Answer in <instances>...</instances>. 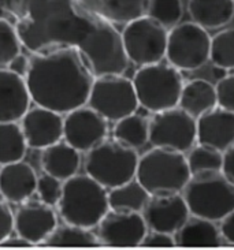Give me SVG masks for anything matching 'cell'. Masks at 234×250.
Instances as JSON below:
<instances>
[{
	"mask_svg": "<svg viewBox=\"0 0 234 250\" xmlns=\"http://www.w3.org/2000/svg\"><path fill=\"white\" fill-rule=\"evenodd\" d=\"M0 4L17 20L21 42L32 54L75 48L94 77L126 71L129 61L119 32L77 0H0Z\"/></svg>",
	"mask_w": 234,
	"mask_h": 250,
	"instance_id": "1",
	"label": "cell"
},
{
	"mask_svg": "<svg viewBox=\"0 0 234 250\" xmlns=\"http://www.w3.org/2000/svg\"><path fill=\"white\" fill-rule=\"evenodd\" d=\"M94 78L75 48L32 54L25 77L32 103L62 115L87 105Z\"/></svg>",
	"mask_w": 234,
	"mask_h": 250,
	"instance_id": "2",
	"label": "cell"
},
{
	"mask_svg": "<svg viewBox=\"0 0 234 250\" xmlns=\"http://www.w3.org/2000/svg\"><path fill=\"white\" fill-rule=\"evenodd\" d=\"M108 209V190L88 174H77L63 182L58 210L66 223L92 230Z\"/></svg>",
	"mask_w": 234,
	"mask_h": 250,
	"instance_id": "3",
	"label": "cell"
},
{
	"mask_svg": "<svg viewBox=\"0 0 234 250\" xmlns=\"http://www.w3.org/2000/svg\"><path fill=\"white\" fill-rule=\"evenodd\" d=\"M190 215L221 222L234 210V183L222 171H207L190 176L182 190Z\"/></svg>",
	"mask_w": 234,
	"mask_h": 250,
	"instance_id": "4",
	"label": "cell"
},
{
	"mask_svg": "<svg viewBox=\"0 0 234 250\" xmlns=\"http://www.w3.org/2000/svg\"><path fill=\"white\" fill-rule=\"evenodd\" d=\"M190 176L187 156L178 150L158 146L141 156L136 172V179L149 194L182 191Z\"/></svg>",
	"mask_w": 234,
	"mask_h": 250,
	"instance_id": "5",
	"label": "cell"
},
{
	"mask_svg": "<svg viewBox=\"0 0 234 250\" xmlns=\"http://www.w3.org/2000/svg\"><path fill=\"white\" fill-rule=\"evenodd\" d=\"M180 71L173 64L163 62L141 66L132 80L141 107L154 114L178 107L184 88Z\"/></svg>",
	"mask_w": 234,
	"mask_h": 250,
	"instance_id": "6",
	"label": "cell"
},
{
	"mask_svg": "<svg viewBox=\"0 0 234 250\" xmlns=\"http://www.w3.org/2000/svg\"><path fill=\"white\" fill-rule=\"evenodd\" d=\"M85 172L106 189H114L136 178L140 156L115 138L104 140L87 152Z\"/></svg>",
	"mask_w": 234,
	"mask_h": 250,
	"instance_id": "7",
	"label": "cell"
},
{
	"mask_svg": "<svg viewBox=\"0 0 234 250\" xmlns=\"http://www.w3.org/2000/svg\"><path fill=\"white\" fill-rule=\"evenodd\" d=\"M120 36L127 61L137 66L159 63L166 58L168 29L148 15L126 23Z\"/></svg>",
	"mask_w": 234,
	"mask_h": 250,
	"instance_id": "8",
	"label": "cell"
},
{
	"mask_svg": "<svg viewBox=\"0 0 234 250\" xmlns=\"http://www.w3.org/2000/svg\"><path fill=\"white\" fill-rule=\"evenodd\" d=\"M87 105L108 122H118L122 118L134 114L140 107L133 81L122 74L96 77Z\"/></svg>",
	"mask_w": 234,
	"mask_h": 250,
	"instance_id": "9",
	"label": "cell"
},
{
	"mask_svg": "<svg viewBox=\"0 0 234 250\" xmlns=\"http://www.w3.org/2000/svg\"><path fill=\"white\" fill-rule=\"evenodd\" d=\"M211 37L207 29L192 22L178 23L170 29L166 59L181 71H193L210 61Z\"/></svg>",
	"mask_w": 234,
	"mask_h": 250,
	"instance_id": "10",
	"label": "cell"
},
{
	"mask_svg": "<svg viewBox=\"0 0 234 250\" xmlns=\"http://www.w3.org/2000/svg\"><path fill=\"white\" fill-rule=\"evenodd\" d=\"M149 142L158 148L189 152L197 142L196 119L180 107L155 112L149 121Z\"/></svg>",
	"mask_w": 234,
	"mask_h": 250,
	"instance_id": "11",
	"label": "cell"
},
{
	"mask_svg": "<svg viewBox=\"0 0 234 250\" xmlns=\"http://www.w3.org/2000/svg\"><path fill=\"white\" fill-rule=\"evenodd\" d=\"M148 226L141 212L108 209L97 224L100 245L114 248H133L142 244Z\"/></svg>",
	"mask_w": 234,
	"mask_h": 250,
	"instance_id": "12",
	"label": "cell"
},
{
	"mask_svg": "<svg viewBox=\"0 0 234 250\" xmlns=\"http://www.w3.org/2000/svg\"><path fill=\"white\" fill-rule=\"evenodd\" d=\"M141 213L148 230L168 234H175L190 216L182 191H162L151 194Z\"/></svg>",
	"mask_w": 234,
	"mask_h": 250,
	"instance_id": "13",
	"label": "cell"
},
{
	"mask_svg": "<svg viewBox=\"0 0 234 250\" xmlns=\"http://www.w3.org/2000/svg\"><path fill=\"white\" fill-rule=\"evenodd\" d=\"M107 122L89 105H82L65 115L63 140L78 152H89L107 138Z\"/></svg>",
	"mask_w": 234,
	"mask_h": 250,
	"instance_id": "14",
	"label": "cell"
},
{
	"mask_svg": "<svg viewBox=\"0 0 234 250\" xmlns=\"http://www.w3.org/2000/svg\"><path fill=\"white\" fill-rule=\"evenodd\" d=\"M65 115L56 111L34 107L21 119V127L29 148L46 149L63 140Z\"/></svg>",
	"mask_w": 234,
	"mask_h": 250,
	"instance_id": "15",
	"label": "cell"
},
{
	"mask_svg": "<svg viewBox=\"0 0 234 250\" xmlns=\"http://www.w3.org/2000/svg\"><path fill=\"white\" fill-rule=\"evenodd\" d=\"M56 226L58 217L54 207L43 201L23 203L14 213V232L32 245L44 244Z\"/></svg>",
	"mask_w": 234,
	"mask_h": 250,
	"instance_id": "16",
	"label": "cell"
},
{
	"mask_svg": "<svg viewBox=\"0 0 234 250\" xmlns=\"http://www.w3.org/2000/svg\"><path fill=\"white\" fill-rule=\"evenodd\" d=\"M32 97L25 77L0 68V123L20 122L30 108Z\"/></svg>",
	"mask_w": 234,
	"mask_h": 250,
	"instance_id": "17",
	"label": "cell"
},
{
	"mask_svg": "<svg viewBox=\"0 0 234 250\" xmlns=\"http://www.w3.org/2000/svg\"><path fill=\"white\" fill-rule=\"evenodd\" d=\"M37 179L32 166L23 160L0 166V196L8 204L26 203L36 193Z\"/></svg>",
	"mask_w": 234,
	"mask_h": 250,
	"instance_id": "18",
	"label": "cell"
},
{
	"mask_svg": "<svg viewBox=\"0 0 234 250\" xmlns=\"http://www.w3.org/2000/svg\"><path fill=\"white\" fill-rule=\"evenodd\" d=\"M197 144L225 152L234 144V112L215 107L196 119Z\"/></svg>",
	"mask_w": 234,
	"mask_h": 250,
	"instance_id": "19",
	"label": "cell"
},
{
	"mask_svg": "<svg viewBox=\"0 0 234 250\" xmlns=\"http://www.w3.org/2000/svg\"><path fill=\"white\" fill-rule=\"evenodd\" d=\"M87 11L113 25H126L147 15L149 0H77Z\"/></svg>",
	"mask_w": 234,
	"mask_h": 250,
	"instance_id": "20",
	"label": "cell"
},
{
	"mask_svg": "<svg viewBox=\"0 0 234 250\" xmlns=\"http://www.w3.org/2000/svg\"><path fill=\"white\" fill-rule=\"evenodd\" d=\"M81 152L73 148L66 141H59L43 149L41 167L46 174L58 178L60 181H67L77 175L81 167Z\"/></svg>",
	"mask_w": 234,
	"mask_h": 250,
	"instance_id": "21",
	"label": "cell"
},
{
	"mask_svg": "<svg viewBox=\"0 0 234 250\" xmlns=\"http://www.w3.org/2000/svg\"><path fill=\"white\" fill-rule=\"evenodd\" d=\"M175 245L184 248H215L222 244L219 227L212 220L190 215L174 234Z\"/></svg>",
	"mask_w": 234,
	"mask_h": 250,
	"instance_id": "22",
	"label": "cell"
},
{
	"mask_svg": "<svg viewBox=\"0 0 234 250\" xmlns=\"http://www.w3.org/2000/svg\"><path fill=\"white\" fill-rule=\"evenodd\" d=\"M187 11L194 23L218 29L234 18V0H187Z\"/></svg>",
	"mask_w": 234,
	"mask_h": 250,
	"instance_id": "23",
	"label": "cell"
},
{
	"mask_svg": "<svg viewBox=\"0 0 234 250\" xmlns=\"http://www.w3.org/2000/svg\"><path fill=\"white\" fill-rule=\"evenodd\" d=\"M218 105L215 85L206 80H192L184 83L178 107L197 119Z\"/></svg>",
	"mask_w": 234,
	"mask_h": 250,
	"instance_id": "24",
	"label": "cell"
},
{
	"mask_svg": "<svg viewBox=\"0 0 234 250\" xmlns=\"http://www.w3.org/2000/svg\"><path fill=\"white\" fill-rule=\"evenodd\" d=\"M43 245L55 248H94L99 246L100 242L97 235L89 229L65 222L55 227Z\"/></svg>",
	"mask_w": 234,
	"mask_h": 250,
	"instance_id": "25",
	"label": "cell"
},
{
	"mask_svg": "<svg viewBox=\"0 0 234 250\" xmlns=\"http://www.w3.org/2000/svg\"><path fill=\"white\" fill-rule=\"evenodd\" d=\"M149 196L151 194L144 189V186L134 178L129 182L108 190L110 209L142 212Z\"/></svg>",
	"mask_w": 234,
	"mask_h": 250,
	"instance_id": "26",
	"label": "cell"
},
{
	"mask_svg": "<svg viewBox=\"0 0 234 250\" xmlns=\"http://www.w3.org/2000/svg\"><path fill=\"white\" fill-rule=\"evenodd\" d=\"M113 137L126 146L141 148L149 142V121L136 112L125 116L115 122Z\"/></svg>",
	"mask_w": 234,
	"mask_h": 250,
	"instance_id": "27",
	"label": "cell"
},
{
	"mask_svg": "<svg viewBox=\"0 0 234 250\" xmlns=\"http://www.w3.org/2000/svg\"><path fill=\"white\" fill-rule=\"evenodd\" d=\"M27 144L18 122L0 123V166L23 160Z\"/></svg>",
	"mask_w": 234,
	"mask_h": 250,
	"instance_id": "28",
	"label": "cell"
},
{
	"mask_svg": "<svg viewBox=\"0 0 234 250\" xmlns=\"http://www.w3.org/2000/svg\"><path fill=\"white\" fill-rule=\"evenodd\" d=\"M187 160L192 175L207 171H222L223 152L203 144H197L189 150Z\"/></svg>",
	"mask_w": 234,
	"mask_h": 250,
	"instance_id": "29",
	"label": "cell"
},
{
	"mask_svg": "<svg viewBox=\"0 0 234 250\" xmlns=\"http://www.w3.org/2000/svg\"><path fill=\"white\" fill-rule=\"evenodd\" d=\"M210 61L216 67L234 70V29H225L211 39Z\"/></svg>",
	"mask_w": 234,
	"mask_h": 250,
	"instance_id": "30",
	"label": "cell"
},
{
	"mask_svg": "<svg viewBox=\"0 0 234 250\" xmlns=\"http://www.w3.org/2000/svg\"><path fill=\"white\" fill-rule=\"evenodd\" d=\"M147 15L158 21L164 27L171 29L182 20V0H149Z\"/></svg>",
	"mask_w": 234,
	"mask_h": 250,
	"instance_id": "31",
	"label": "cell"
},
{
	"mask_svg": "<svg viewBox=\"0 0 234 250\" xmlns=\"http://www.w3.org/2000/svg\"><path fill=\"white\" fill-rule=\"evenodd\" d=\"M20 34L17 27L6 18H0V66H8L18 54H21Z\"/></svg>",
	"mask_w": 234,
	"mask_h": 250,
	"instance_id": "32",
	"label": "cell"
},
{
	"mask_svg": "<svg viewBox=\"0 0 234 250\" xmlns=\"http://www.w3.org/2000/svg\"><path fill=\"white\" fill-rule=\"evenodd\" d=\"M36 193L40 198V201L44 204H47L49 207H58L62 198V193H63V181L44 172V175L39 176L37 179Z\"/></svg>",
	"mask_w": 234,
	"mask_h": 250,
	"instance_id": "33",
	"label": "cell"
},
{
	"mask_svg": "<svg viewBox=\"0 0 234 250\" xmlns=\"http://www.w3.org/2000/svg\"><path fill=\"white\" fill-rule=\"evenodd\" d=\"M218 107L234 112V74L225 75L215 85Z\"/></svg>",
	"mask_w": 234,
	"mask_h": 250,
	"instance_id": "34",
	"label": "cell"
},
{
	"mask_svg": "<svg viewBox=\"0 0 234 250\" xmlns=\"http://www.w3.org/2000/svg\"><path fill=\"white\" fill-rule=\"evenodd\" d=\"M141 245L148 246V248H171V246H175L174 234H168V232H163V231L148 230Z\"/></svg>",
	"mask_w": 234,
	"mask_h": 250,
	"instance_id": "35",
	"label": "cell"
},
{
	"mask_svg": "<svg viewBox=\"0 0 234 250\" xmlns=\"http://www.w3.org/2000/svg\"><path fill=\"white\" fill-rule=\"evenodd\" d=\"M14 232V213L4 200H0V244Z\"/></svg>",
	"mask_w": 234,
	"mask_h": 250,
	"instance_id": "36",
	"label": "cell"
},
{
	"mask_svg": "<svg viewBox=\"0 0 234 250\" xmlns=\"http://www.w3.org/2000/svg\"><path fill=\"white\" fill-rule=\"evenodd\" d=\"M219 231H221V235L225 241L234 245V210H232L230 213H228L222 219L221 224H219Z\"/></svg>",
	"mask_w": 234,
	"mask_h": 250,
	"instance_id": "37",
	"label": "cell"
},
{
	"mask_svg": "<svg viewBox=\"0 0 234 250\" xmlns=\"http://www.w3.org/2000/svg\"><path fill=\"white\" fill-rule=\"evenodd\" d=\"M222 172L230 182L234 183V144L223 152Z\"/></svg>",
	"mask_w": 234,
	"mask_h": 250,
	"instance_id": "38",
	"label": "cell"
},
{
	"mask_svg": "<svg viewBox=\"0 0 234 250\" xmlns=\"http://www.w3.org/2000/svg\"><path fill=\"white\" fill-rule=\"evenodd\" d=\"M29 64H30V58H27L23 54H18L13 61L8 63V68L11 71H14V73H17V74L26 77Z\"/></svg>",
	"mask_w": 234,
	"mask_h": 250,
	"instance_id": "39",
	"label": "cell"
},
{
	"mask_svg": "<svg viewBox=\"0 0 234 250\" xmlns=\"http://www.w3.org/2000/svg\"><path fill=\"white\" fill-rule=\"evenodd\" d=\"M0 246H6V248H26V246H32V244L29 241H26L25 238L18 235L17 232L15 234L11 232L8 237L1 241Z\"/></svg>",
	"mask_w": 234,
	"mask_h": 250,
	"instance_id": "40",
	"label": "cell"
},
{
	"mask_svg": "<svg viewBox=\"0 0 234 250\" xmlns=\"http://www.w3.org/2000/svg\"><path fill=\"white\" fill-rule=\"evenodd\" d=\"M226 71H228V70H225V68L214 66V75L216 77V80H221V78H223V77L226 75Z\"/></svg>",
	"mask_w": 234,
	"mask_h": 250,
	"instance_id": "41",
	"label": "cell"
},
{
	"mask_svg": "<svg viewBox=\"0 0 234 250\" xmlns=\"http://www.w3.org/2000/svg\"><path fill=\"white\" fill-rule=\"evenodd\" d=\"M4 10H3V7H1V4H0V18H4Z\"/></svg>",
	"mask_w": 234,
	"mask_h": 250,
	"instance_id": "42",
	"label": "cell"
}]
</instances>
